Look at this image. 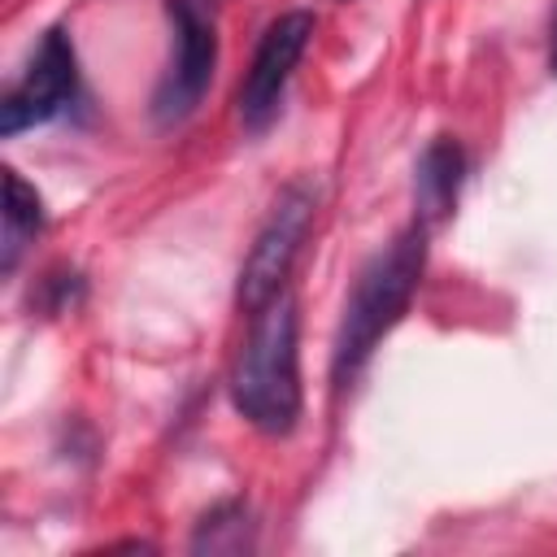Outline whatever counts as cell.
<instances>
[{
  "label": "cell",
  "mask_w": 557,
  "mask_h": 557,
  "mask_svg": "<svg viewBox=\"0 0 557 557\" xmlns=\"http://www.w3.org/2000/svg\"><path fill=\"white\" fill-rule=\"evenodd\" d=\"M313 26H318L313 13H305V9H292L265 26V35L252 52V65L244 74V87H239V122L248 131H261L274 122L283 87H287L292 70L300 65V57L313 39Z\"/></svg>",
  "instance_id": "obj_4"
},
{
  "label": "cell",
  "mask_w": 557,
  "mask_h": 557,
  "mask_svg": "<svg viewBox=\"0 0 557 557\" xmlns=\"http://www.w3.org/2000/svg\"><path fill=\"white\" fill-rule=\"evenodd\" d=\"M170 17H174V57H170V70L152 96V109L161 122H178L200 104V96L213 78V61H218L213 26L187 0H174Z\"/></svg>",
  "instance_id": "obj_6"
},
{
  "label": "cell",
  "mask_w": 557,
  "mask_h": 557,
  "mask_svg": "<svg viewBox=\"0 0 557 557\" xmlns=\"http://www.w3.org/2000/svg\"><path fill=\"white\" fill-rule=\"evenodd\" d=\"M309 226H313V196L305 187H287L274 200V209H270L265 226L257 231V244L239 270V305L248 313H257L265 300H274L283 292Z\"/></svg>",
  "instance_id": "obj_3"
},
{
  "label": "cell",
  "mask_w": 557,
  "mask_h": 557,
  "mask_svg": "<svg viewBox=\"0 0 557 557\" xmlns=\"http://www.w3.org/2000/svg\"><path fill=\"white\" fill-rule=\"evenodd\" d=\"M39 226H44V205H39L35 187H26L17 170H4V248H0L4 270L17 265V252L26 248V239Z\"/></svg>",
  "instance_id": "obj_8"
},
{
  "label": "cell",
  "mask_w": 557,
  "mask_h": 557,
  "mask_svg": "<svg viewBox=\"0 0 557 557\" xmlns=\"http://www.w3.org/2000/svg\"><path fill=\"white\" fill-rule=\"evenodd\" d=\"M248 544H252L248 540V509L239 500H226L213 513H205V522L196 527V540H191L196 553H205V548L209 553H239Z\"/></svg>",
  "instance_id": "obj_9"
},
{
  "label": "cell",
  "mask_w": 557,
  "mask_h": 557,
  "mask_svg": "<svg viewBox=\"0 0 557 557\" xmlns=\"http://www.w3.org/2000/svg\"><path fill=\"white\" fill-rule=\"evenodd\" d=\"M74 87H78V70H74L70 35L65 30H48L44 44L35 48L26 74L0 100V135H17V131L52 122L57 113L70 109Z\"/></svg>",
  "instance_id": "obj_5"
},
{
  "label": "cell",
  "mask_w": 557,
  "mask_h": 557,
  "mask_svg": "<svg viewBox=\"0 0 557 557\" xmlns=\"http://www.w3.org/2000/svg\"><path fill=\"white\" fill-rule=\"evenodd\" d=\"M422 265H426V226L413 222L383 252H374L370 265L357 274V283L344 300V318L335 331V357H331L339 387L357 379V370L370 361L379 339L405 318V309L422 283Z\"/></svg>",
  "instance_id": "obj_2"
},
{
  "label": "cell",
  "mask_w": 557,
  "mask_h": 557,
  "mask_svg": "<svg viewBox=\"0 0 557 557\" xmlns=\"http://www.w3.org/2000/svg\"><path fill=\"white\" fill-rule=\"evenodd\" d=\"M548 70L557 74V22H553V48H548Z\"/></svg>",
  "instance_id": "obj_10"
},
{
  "label": "cell",
  "mask_w": 557,
  "mask_h": 557,
  "mask_svg": "<svg viewBox=\"0 0 557 557\" xmlns=\"http://www.w3.org/2000/svg\"><path fill=\"white\" fill-rule=\"evenodd\" d=\"M461 170H466V157L453 139L426 144V152L418 157V170H413V200H418V222L422 226H435L453 213Z\"/></svg>",
  "instance_id": "obj_7"
},
{
  "label": "cell",
  "mask_w": 557,
  "mask_h": 557,
  "mask_svg": "<svg viewBox=\"0 0 557 557\" xmlns=\"http://www.w3.org/2000/svg\"><path fill=\"white\" fill-rule=\"evenodd\" d=\"M296 300L278 292L252 313L231 366V405L265 435H287L300 418V348Z\"/></svg>",
  "instance_id": "obj_1"
}]
</instances>
